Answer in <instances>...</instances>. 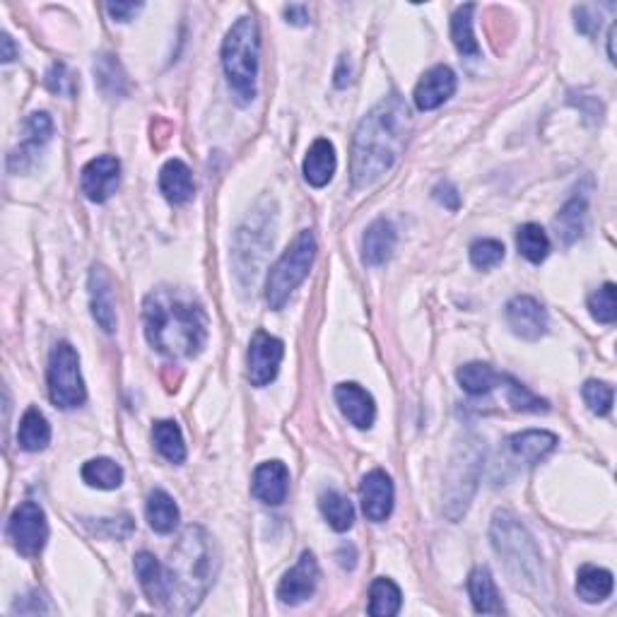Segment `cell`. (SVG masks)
Listing matches in <instances>:
<instances>
[{"label": "cell", "mask_w": 617, "mask_h": 617, "mask_svg": "<svg viewBox=\"0 0 617 617\" xmlns=\"http://www.w3.org/2000/svg\"><path fill=\"white\" fill-rule=\"evenodd\" d=\"M145 516H148L152 531L172 533L176 524H179V507L164 490H152L148 497V507H145Z\"/></svg>", "instance_id": "obj_28"}, {"label": "cell", "mask_w": 617, "mask_h": 617, "mask_svg": "<svg viewBox=\"0 0 617 617\" xmlns=\"http://www.w3.org/2000/svg\"><path fill=\"white\" fill-rule=\"evenodd\" d=\"M0 44H3V63H10L15 58V44H13V39H10V34H3V37H0Z\"/></svg>", "instance_id": "obj_45"}, {"label": "cell", "mask_w": 617, "mask_h": 617, "mask_svg": "<svg viewBox=\"0 0 617 617\" xmlns=\"http://www.w3.org/2000/svg\"><path fill=\"white\" fill-rule=\"evenodd\" d=\"M504 389H507V401L514 405L516 410H526V413H540V410H548V403L540 401L538 396H533L521 381H516L514 376L504 374Z\"/></svg>", "instance_id": "obj_38"}, {"label": "cell", "mask_w": 617, "mask_h": 617, "mask_svg": "<svg viewBox=\"0 0 617 617\" xmlns=\"http://www.w3.org/2000/svg\"><path fill=\"white\" fill-rule=\"evenodd\" d=\"M336 167H338L336 148H333L331 140L319 138L309 148L307 157H304V179H307L314 188H323L331 184L333 174H336Z\"/></svg>", "instance_id": "obj_21"}, {"label": "cell", "mask_w": 617, "mask_h": 617, "mask_svg": "<svg viewBox=\"0 0 617 617\" xmlns=\"http://www.w3.org/2000/svg\"><path fill=\"white\" fill-rule=\"evenodd\" d=\"M152 439H155L157 451L167 458L169 463H184L186 461V444L184 434L179 425L172 420H160L152 427Z\"/></svg>", "instance_id": "obj_31"}, {"label": "cell", "mask_w": 617, "mask_h": 617, "mask_svg": "<svg viewBox=\"0 0 617 617\" xmlns=\"http://www.w3.org/2000/svg\"><path fill=\"white\" fill-rule=\"evenodd\" d=\"M577 593L581 601L601 603L613 593V574L603 567L584 564L577 574Z\"/></svg>", "instance_id": "obj_25"}, {"label": "cell", "mask_w": 617, "mask_h": 617, "mask_svg": "<svg viewBox=\"0 0 617 617\" xmlns=\"http://www.w3.org/2000/svg\"><path fill=\"white\" fill-rule=\"evenodd\" d=\"M285 17L290 25L304 27L309 25V8L307 5H285Z\"/></svg>", "instance_id": "obj_44"}, {"label": "cell", "mask_w": 617, "mask_h": 617, "mask_svg": "<svg viewBox=\"0 0 617 617\" xmlns=\"http://www.w3.org/2000/svg\"><path fill=\"white\" fill-rule=\"evenodd\" d=\"M316 258V237L314 232L304 229L299 232V237L292 242L290 249L278 258L273 268L268 273L266 282V302L270 309H282L287 304V299L292 297V292L307 280L311 266H314Z\"/></svg>", "instance_id": "obj_6"}, {"label": "cell", "mask_w": 617, "mask_h": 617, "mask_svg": "<svg viewBox=\"0 0 617 617\" xmlns=\"http://www.w3.org/2000/svg\"><path fill=\"white\" fill-rule=\"evenodd\" d=\"M516 246H519V254L531 263H543L550 254V239L545 234V229L540 225L528 222L516 232Z\"/></svg>", "instance_id": "obj_35"}, {"label": "cell", "mask_w": 617, "mask_h": 617, "mask_svg": "<svg viewBox=\"0 0 617 617\" xmlns=\"http://www.w3.org/2000/svg\"><path fill=\"white\" fill-rule=\"evenodd\" d=\"M336 401L343 410V415L348 417L350 425H355L357 430H369L374 425L376 417V405L372 393H367L362 386L357 384H340L336 389Z\"/></svg>", "instance_id": "obj_18"}, {"label": "cell", "mask_w": 617, "mask_h": 617, "mask_svg": "<svg viewBox=\"0 0 617 617\" xmlns=\"http://www.w3.org/2000/svg\"><path fill=\"white\" fill-rule=\"evenodd\" d=\"M46 85L58 94H73V78H70L63 63H56V66L49 70V75H46Z\"/></svg>", "instance_id": "obj_41"}, {"label": "cell", "mask_w": 617, "mask_h": 617, "mask_svg": "<svg viewBox=\"0 0 617 617\" xmlns=\"http://www.w3.org/2000/svg\"><path fill=\"white\" fill-rule=\"evenodd\" d=\"M403 605V593L391 579L379 577L374 579L369 589V615L374 617H393L398 615Z\"/></svg>", "instance_id": "obj_30"}, {"label": "cell", "mask_w": 617, "mask_h": 617, "mask_svg": "<svg viewBox=\"0 0 617 617\" xmlns=\"http://www.w3.org/2000/svg\"><path fill=\"white\" fill-rule=\"evenodd\" d=\"M285 357V345L280 338L270 336L266 331H256L249 345V381L254 386H268L278 376L280 362Z\"/></svg>", "instance_id": "obj_9"}, {"label": "cell", "mask_w": 617, "mask_h": 617, "mask_svg": "<svg viewBox=\"0 0 617 617\" xmlns=\"http://www.w3.org/2000/svg\"><path fill=\"white\" fill-rule=\"evenodd\" d=\"M90 307L94 321L104 333L116 331V302L111 290V278L104 268H92L90 273Z\"/></svg>", "instance_id": "obj_17"}, {"label": "cell", "mask_w": 617, "mask_h": 617, "mask_svg": "<svg viewBox=\"0 0 617 617\" xmlns=\"http://www.w3.org/2000/svg\"><path fill=\"white\" fill-rule=\"evenodd\" d=\"M509 451L516 461H524L528 466L538 463L540 458H545L552 449L557 446V437L552 432L545 430H526L509 437Z\"/></svg>", "instance_id": "obj_23"}, {"label": "cell", "mask_w": 617, "mask_h": 617, "mask_svg": "<svg viewBox=\"0 0 617 617\" xmlns=\"http://www.w3.org/2000/svg\"><path fill=\"white\" fill-rule=\"evenodd\" d=\"M49 396L56 408L73 410L85 403L87 391L80 374V357L70 343H58L49 357Z\"/></svg>", "instance_id": "obj_7"}, {"label": "cell", "mask_w": 617, "mask_h": 617, "mask_svg": "<svg viewBox=\"0 0 617 617\" xmlns=\"http://www.w3.org/2000/svg\"><path fill=\"white\" fill-rule=\"evenodd\" d=\"M473 13L475 5H461L451 17V39H454L458 54L463 56H478L480 46L473 32Z\"/></svg>", "instance_id": "obj_33"}, {"label": "cell", "mask_w": 617, "mask_h": 617, "mask_svg": "<svg viewBox=\"0 0 617 617\" xmlns=\"http://www.w3.org/2000/svg\"><path fill=\"white\" fill-rule=\"evenodd\" d=\"M316 584H319V564H316V557L311 555V552H302V557H299L295 567L280 579L278 584L280 603L299 605L309 601V598L314 596Z\"/></svg>", "instance_id": "obj_11"}, {"label": "cell", "mask_w": 617, "mask_h": 617, "mask_svg": "<svg viewBox=\"0 0 617 617\" xmlns=\"http://www.w3.org/2000/svg\"><path fill=\"white\" fill-rule=\"evenodd\" d=\"M555 227L560 229L557 234H560L564 244L577 242L581 234H584V227H586V198L577 196L564 205V208L560 210V215H557Z\"/></svg>", "instance_id": "obj_34"}, {"label": "cell", "mask_w": 617, "mask_h": 617, "mask_svg": "<svg viewBox=\"0 0 617 617\" xmlns=\"http://www.w3.org/2000/svg\"><path fill=\"white\" fill-rule=\"evenodd\" d=\"M410 111L401 94H389L357 126L352 138V186L364 188L398 162L408 140Z\"/></svg>", "instance_id": "obj_1"}, {"label": "cell", "mask_w": 617, "mask_h": 617, "mask_svg": "<svg viewBox=\"0 0 617 617\" xmlns=\"http://www.w3.org/2000/svg\"><path fill=\"white\" fill-rule=\"evenodd\" d=\"M504 261V244L497 239H478L470 246V263L480 270L497 268Z\"/></svg>", "instance_id": "obj_39"}, {"label": "cell", "mask_w": 617, "mask_h": 617, "mask_svg": "<svg viewBox=\"0 0 617 617\" xmlns=\"http://www.w3.org/2000/svg\"><path fill=\"white\" fill-rule=\"evenodd\" d=\"M507 321L511 331L524 340H538L548 331V311L538 299L521 295L507 304Z\"/></svg>", "instance_id": "obj_13"}, {"label": "cell", "mask_w": 617, "mask_h": 617, "mask_svg": "<svg viewBox=\"0 0 617 617\" xmlns=\"http://www.w3.org/2000/svg\"><path fill=\"white\" fill-rule=\"evenodd\" d=\"M396 227L389 220H374L362 237V261L367 266H384L396 249Z\"/></svg>", "instance_id": "obj_19"}, {"label": "cell", "mask_w": 617, "mask_h": 617, "mask_svg": "<svg viewBox=\"0 0 617 617\" xmlns=\"http://www.w3.org/2000/svg\"><path fill=\"white\" fill-rule=\"evenodd\" d=\"M160 191L164 193L169 203L184 205L196 193V184H193V174L188 164L181 160H169L160 172Z\"/></svg>", "instance_id": "obj_22"}, {"label": "cell", "mask_w": 617, "mask_h": 617, "mask_svg": "<svg viewBox=\"0 0 617 617\" xmlns=\"http://www.w3.org/2000/svg\"><path fill=\"white\" fill-rule=\"evenodd\" d=\"M362 509L369 521H386L393 511V483L384 470H372L364 475L362 487Z\"/></svg>", "instance_id": "obj_15"}, {"label": "cell", "mask_w": 617, "mask_h": 617, "mask_svg": "<svg viewBox=\"0 0 617 617\" xmlns=\"http://www.w3.org/2000/svg\"><path fill=\"white\" fill-rule=\"evenodd\" d=\"M319 507L323 519L328 521V526H331L333 531L345 533L355 524V509H352L350 499L336 490H323L319 497Z\"/></svg>", "instance_id": "obj_29"}, {"label": "cell", "mask_w": 617, "mask_h": 617, "mask_svg": "<svg viewBox=\"0 0 617 617\" xmlns=\"http://www.w3.org/2000/svg\"><path fill=\"white\" fill-rule=\"evenodd\" d=\"M584 401L591 408V413L608 415L613 408V386L605 381H586L584 384Z\"/></svg>", "instance_id": "obj_40"}, {"label": "cell", "mask_w": 617, "mask_h": 617, "mask_svg": "<svg viewBox=\"0 0 617 617\" xmlns=\"http://www.w3.org/2000/svg\"><path fill=\"white\" fill-rule=\"evenodd\" d=\"M258 27L254 17H242L229 29L222 44V68L229 80V87L242 104H249L256 97L258 80Z\"/></svg>", "instance_id": "obj_4"}, {"label": "cell", "mask_w": 617, "mask_h": 617, "mask_svg": "<svg viewBox=\"0 0 617 617\" xmlns=\"http://www.w3.org/2000/svg\"><path fill=\"white\" fill-rule=\"evenodd\" d=\"M251 490H254V497L261 499L263 504L278 507V504L285 502L287 490H290V470L280 461L261 463V466L254 470Z\"/></svg>", "instance_id": "obj_16"}, {"label": "cell", "mask_w": 617, "mask_h": 617, "mask_svg": "<svg viewBox=\"0 0 617 617\" xmlns=\"http://www.w3.org/2000/svg\"><path fill=\"white\" fill-rule=\"evenodd\" d=\"M502 376L497 374L490 364L485 362H468L458 369L456 379L461 384V389L470 393V396H483V393H490L497 384H502Z\"/></svg>", "instance_id": "obj_27"}, {"label": "cell", "mask_w": 617, "mask_h": 617, "mask_svg": "<svg viewBox=\"0 0 617 617\" xmlns=\"http://www.w3.org/2000/svg\"><path fill=\"white\" fill-rule=\"evenodd\" d=\"M456 92V73L449 66H434L422 75L415 87V107L420 111H432L442 107L446 99Z\"/></svg>", "instance_id": "obj_14"}, {"label": "cell", "mask_w": 617, "mask_h": 617, "mask_svg": "<svg viewBox=\"0 0 617 617\" xmlns=\"http://www.w3.org/2000/svg\"><path fill=\"white\" fill-rule=\"evenodd\" d=\"M135 577L140 581V589L145 591L150 603L155 605H167L169 589H167V572L155 555L150 552H138L135 555Z\"/></svg>", "instance_id": "obj_20"}, {"label": "cell", "mask_w": 617, "mask_h": 617, "mask_svg": "<svg viewBox=\"0 0 617 617\" xmlns=\"http://www.w3.org/2000/svg\"><path fill=\"white\" fill-rule=\"evenodd\" d=\"M591 316L598 323H615L617 319V287L613 282H605L601 290L589 297Z\"/></svg>", "instance_id": "obj_37"}, {"label": "cell", "mask_w": 617, "mask_h": 617, "mask_svg": "<svg viewBox=\"0 0 617 617\" xmlns=\"http://www.w3.org/2000/svg\"><path fill=\"white\" fill-rule=\"evenodd\" d=\"M220 569V552L213 536L203 526H188L176 540L169 557L167 589L169 598L164 610L188 615L201 605Z\"/></svg>", "instance_id": "obj_3"}, {"label": "cell", "mask_w": 617, "mask_h": 617, "mask_svg": "<svg viewBox=\"0 0 617 617\" xmlns=\"http://www.w3.org/2000/svg\"><path fill=\"white\" fill-rule=\"evenodd\" d=\"M82 480L97 490H116L123 483V468L111 458H92L82 466Z\"/></svg>", "instance_id": "obj_32"}, {"label": "cell", "mask_w": 617, "mask_h": 617, "mask_svg": "<svg viewBox=\"0 0 617 617\" xmlns=\"http://www.w3.org/2000/svg\"><path fill=\"white\" fill-rule=\"evenodd\" d=\"M145 338L162 355L172 360L196 357L208 340V314L191 292L162 290L150 292L143 304Z\"/></svg>", "instance_id": "obj_2"}, {"label": "cell", "mask_w": 617, "mask_h": 617, "mask_svg": "<svg viewBox=\"0 0 617 617\" xmlns=\"http://www.w3.org/2000/svg\"><path fill=\"white\" fill-rule=\"evenodd\" d=\"M94 75H97L102 92L111 94V97L126 92V75H123L119 61L114 56L99 58V63H94Z\"/></svg>", "instance_id": "obj_36"}, {"label": "cell", "mask_w": 617, "mask_h": 617, "mask_svg": "<svg viewBox=\"0 0 617 617\" xmlns=\"http://www.w3.org/2000/svg\"><path fill=\"white\" fill-rule=\"evenodd\" d=\"M25 131H27V138L22 140L20 148H17L13 155L8 157L10 172H15V174L27 172V169L32 167L34 162H37L39 152L44 150V145L51 140V133H54V123H51L49 114H44V111H37V114H32L27 119Z\"/></svg>", "instance_id": "obj_12"}, {"label": "cell", "mask_w": 617, "mask_h": 617, "mask_svg": "<svg viewBox=\"0 0 617 617\" xmlns=\"http://www.w3.org/2000/svg\"><path fill=\"white\" fill-rule=\"evenodd\" d=\"M434 196H437V201H442L446 208L456 210L458 203H461V198H458V191L451 184H439L434 188Z\"/></svg>", "instance_id": "obj_43"}, {"label": "cell", "mask_w": 617, "mask_h": 617, "mask_svg": "<svg viewBox=\"0 0 617 617\" xmlns=\"http://www.w3.org/2000/svg\"><path fill=\"white\" fill-rule=\"evenodd\" d=\"M140 8H143V5H140V3H109L107 5V13L114 17V20L128 22L135 13H138Z\"/></svg>", "instance_id": "obj_42"}, {"label": "cell", "mask_w": 617, "mask_h": 617, "mask_svg": "<svg viewBox=\"0 0 617 617\" xmlns=\"http://www.w3.org/2000/svg\"><path fill=\"white\" fill-rule=\"evenodd\" d=\"M51 442V425L37 408H29L20 420L17 430V444L25 451H41Z\"/></svg>", "instance_id": "obj_26"}, {"label": "cell", "mask_w": 617, "mask_h": 617, "mask_svg": "<svg viewBox=\"0 0 617 617\" xmlns=\"http://www.w3.org/2000/svg\"><path fill=\"white\" fill-rule=\"evenodd\" d=\"M490 536L495 552L504 560V567L511 577L536 584L540 577V552L526 528L519 524V519L509 511H497L492 519Z\"/></svg>", "instance_id": "obj_5"}, {"label": "cell", "mask_w": 617, "mask_h": 617, "mask_svg": "<svg viewBox=\"0 0 617 617\" xmlns=\"http://www.w3.org/2000/svg\"><path fill=\"white\" fill-rule=\"evenodd\" d=\"M468 593H470V601H473L475 613H483V615L504 613V603H502V598H499L495 579H492L490 569L487 567L473 569V574L468 577Z\"/></svg>", "instance_id": "obj_24"}, {"label": "cell", "mask_w": 617, "mask_h": 617, "mask_svg": "<svg viewBox=\"0 0 617 617\" xmlns=\"http://www.w3.org/2000/svg\"><path fill=\"white\" fill-rule=\"evenodd\" d=\"M8 536L15 550L25 557H37L49 540V524L37 502L17 504L8 524Z\"/></svg>", "instance_id": "obj_8"}, {"label": "cell", "mask_w": 617, "mask_h": 617, "mask_svg": "<svg viewBox=\"0 0 617 617\" xmlns=\"http://www.w3.org/2000/svg\"><path fill=\"white\" fill-rule=\"evenodd\" d=\"M608 56H610V63H615V25L610 27V34H608Z\"/></svg>", "instance_id": "obj_46"}, {"label": "cell", "mask_w": 617, "mask_h": 617, "mask_svg": "<svg viewBox=\"0 0 617 617\" xmlns=\"http://www.w3.org/2000/svg\"><path fill=\"white\" fill-rule=\"evenodd\" d=\"M119 179H121L119 160H116V157L102 155L94 157V160H90L85 167H82L80 188L92 203H104L116 193Z\"/></svg>", "instance_id": "obj_10"}]
</instances>
